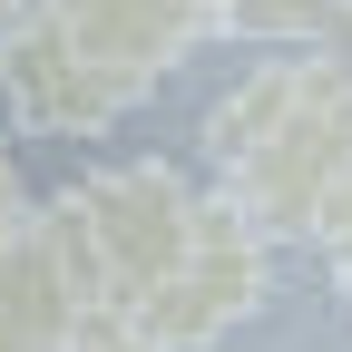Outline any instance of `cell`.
<instances>
[{"mask_svg": "<svg viewBox=\"0 0 352 352\" xmlns=\"http://www.w3.org/2000/svg\"><path fill=\"white\" fill-rule=\"evenodd\" d=\"M342 10H352V0H342Z\"/></svg>", "mask_w": 352, "mask_h": 352, "instance_id": "cell-13", "label": "cell"}, {"mask_svg": "<svg viewBox=\"0 0 352 352\" xmlns=\"http://www.w3.org/2000/svg\"><path fill=\"white\" fill-rule=\"evenodd\" d=\"M20 10H30V0H0V30H10V20H20Z\"/></svg>", "mask_w": 352, "mask_h": 352, "instance_id": "cell-11", "label": "cell"}, {"mask_svg": "<svg viewBox=\"0 0 352 352\" xmlns=\"http://www.w3.org/2000/svg\"><path fill=\"white\" fill-rule=\"evenodd\" d=\"M254 303H264V235L245 226L226 196H206L186 254H176V274L138 303V333L157 352H206V342H226Z\"/></svg>", "mask_w": 352, "mask_h": 352, "instance_id": "cell-3", "label": "cell"}, {"mask_svg": "<svg viewBox=\"0 0 352 352\" xmlns=\"http://www.w3.org/2000/svg\"><path fill=\"white\" fill-rule=\"evenodd\" d=\"M78 333V294L59 274V254L39 226H20L0 245V352H69Z\"/></svg>", "mask_w": 352, "mask_h": 352, "instance_id": "cell-6", "label": "cell"}, {"mask_svg": "<svg viewBox=\"0 0 352 352\" xmlns=\"http://www.w3.org/2000/svg\"><path fill=\"white\" fill-rule=\"evenodd\" d=\"M39 10L118 98H147L176 59H196L215 39V0H39Z\"/></svg>", "mask_w": 352, "mask_h": 352, "instance_id": "cell-4", "label": "cell"}, {"mask_svg": "<svg viewBox=\"0 0 352 352\" xmlns=\"http://www.w3.org/2000/svg\"><path fill=\"white\" fill-rule=\"evenodd\" d=\"M215 30L235 39H284V50H314L342 30V0H215Z\"/></svg>", "mask_w": 352, "mask_h": 352, "instance_id": "cell-7", "label": "cell"}, {"mask_svg": "<svg viewBox=\"0 0 352 352\" xmlns=\"http://www.w3.org/2000/svg\"><path fill=\"white\" fill-rule=\"evenodd\" d=\"M314 245H323V254L342 264V284H352V186L333 196V215H323V226H314Z\"/></svg>", "mask_w": 352, "mask_h": 352, "instance_id": "cell-10", "label": "cell"}, {"mask_svg": "<svg viewBox=\"0 0 352 352\" xmlns=\"http://www.w3.org/2000/svg\"><path fill=\"white\" fill-rule=\"evenodd\" d=\"M206 157L226 176V206L264 245L314 235L333 215V196L352 186V69L333 50L254 59L206 108Z\"/></svg>", "mask_w": 352, "mask_h": 352, "instance_id": "cell-1", "label": "cell"}, {"mask_svg": "<svg viewBox=\"0 0 352 352\" xmlns=\"http://www.w3.org/2000/svg\"><path fill=\"white\" fill-rule=\"evenodd\" d=\"M69 352H157V342H147L138 323H78V333H69Z\"/></svg>", "mask_w": 352, "mask_h": 352, "instance_id": "cell-9", "label": "cell"}, {"mask_svg": "<svg viewBox=\"0 0 352 352\" xmlns=\"http://www.w3.org/2000/svg\"><path fill=\"white\" fill-rule=\"evenodd\" d=\"M0 98H10V118L30 138H108V127L138 108V98H118V88L59 39V20L39 10V0L0 30Z\"/></svg>", "mask_w": 352, "mask_h": 352, "instance_id": "cell-5", "label": "cell"}, {"mask_svg": "<svg viewBox=\"0 0 352 352\" xmlns=\"http://www.w3.org/2000/svg\"><path fill=\"white\" fill-rule=\"evenodd\" d=\"M30 226V186H20V157H10V138H0V245H10Z\"/></svg>", "mask_w": 352, "mask_h": 352, "instance_id": "cell-8", "label": "cell"}, {"mask_svg": "<svg viewBox=\"0 0 352 352\" xmlns=\"http://www.w3.org/2000/svg\"><path fill=\"white\" fill-rule=\"evenodd\" d=\"M342 30H352V10H342Z\"/></svg>", "mask_w": 352, "mask_h": 352, "instance_id": "cell-12", "label": "cell"}, {"mask_svg": "<svg viewBox=\"0 0 352 352\" xmlns=\"http://www.w3.org/2000/svg\"><path fill=\"white\" fill-rule=\"evenodd\" d=\"M342 294H352V284H342Z\"/></svg>", "mask_w": 352, "mask_h": 352, "instance_id": "cell-14", "label": "cell"}, {"mask_svg": "<svg viewBox=\"0 0 352 352\" xmlns=\"http://www.w3.org/2000/svg\"><path fill=\"white\" fill-rule=\"evenodd\" d=\"M196 176L166 166V157H118V166H88L59 186L50 215H30L50 235L59 274L78 294V323H138V303L176 274V254L196 235Z\"/></svg>", "mask_w": 352, "mask_h": 352, "instance_id": "cell-2", "label": "cell"}]
</instances>
